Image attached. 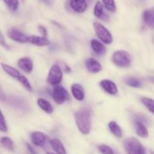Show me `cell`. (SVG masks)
Masks as SVG:
<instances>
[{"mask_svg":"<svg viewBox=\"0 0 154 154\" xmlns=\"http://www.w3.org/2000/svg\"><path fill=\"white\" fill-rule=\"evenodd\" d=\"M75 121L79 130L83 135H88L91 131V111L82 108L75 114Z\"/></svg>","mask_w":154,"mask_h":154,"instance_id":"6da1fadb","label":"cell"},{"mask_svg":"<svg viewBox=\"0 0 154 154\" xmlns=\"http://www.w3.org/2000/svg\"><path fill=\"white\" fill-rule=\"evenodd\" d=\"M1 66L2 68L3 71L5 72L6 74L11 76V78H14V79L18 80L21 84L24 86L26 89L28 91H33V87H32L31 84H30V81H28L27 78L24 75H21V72L15 68L12 67V66H9V65L5 64V63H1Z\"/></svg>","mask_w":154,"mask_h":154,"instance_id":"7a4b0ae2","label":"cell"},{"mask_svg":"<svg viewBox=\"0 0 154 154\" xmlns=\"http://www.w3.org/2000/svg\"><path fill=\"white\" fill-rule=\"evenodd\" d=\"M112 61L118 67L128 68L131 66V58L128 51L119 50L113 53Z\"/></svg>","mask_w":154,"mask_h":154,"instance_id":"3957f363","label":"cell"},{"mask_svg":"<svg viewBox=\"0 0 154 154\" xmlns=\"http://www.w3.org/2000/svg\"><path fill=\"white\" fill-rule=\"evenodd\" d=\"M94 29L98 38L106 45H110L113 42V36L110 32L100 23L95 22L93 24Z\"/></svg>","mask_w":154,"mask_h":154,"instance_id":"277c9868","label":"cell"},{"mask_svg":"<svg viewBox=\"0 0 154 154\" xmlns=\"http://www.w3.org/2000/svg\"><path fill=\"white\" fill-rule=\"evenodd\" d=\"M63 79V72L60 66L57 64L53 65L50 69L47 77V81L52 86H57L61 83Z\"/></svg>","mask_w":154,"mask_h":154,"instance_id":"5b68a950","label":"cell"},{"mask_svg":"<svg viewBox=\"0 0 154 154\" xmlns=\"http://www.w3.org/2000/svg\"><path fill=\"white\" fill-rule=\"evenodd\" d=\"M52 98L54 102L58 105L64 103L67 99H69V94L67 91L60 85L54 86L52 90Z\"/></svg>","mask_w":154,"mask_h":154,"instance_id":"8992f818","label":"cell"},{"mask_svg":"<svg viewBox=\"0 0 154 154\" xmlns=\"http://www.w3.org/2000/svg\"><path fill=\"white\" fill-rule=\"evenodd\" d=\"M140 146V143L134 138H128L125 141V148L127 154H138Z\"/></svg>","mask_w":154,"mask_h":154,"instance_id":"52a82bcc","label":"cell"},{"mask_svg":"<svg viewBox=\"0 0 154 154\" xmlns=\"http://www.w3.org/2000/svg\"><path fill=\"white\" fill-rule=\"evenodd\" d=\"M99 84L100 87L102 88V90L105 91L107 93H108V94L115 96V95L118 93L117 86H116V84L113 81H110V80H102L99 83Z\"/></svg>","mask_w":154,"mask_h":154,"instance_id":"ba28073f","label":"cell"},{"mask_svg":"<svg viewBox=\"0 0 154 154\" xmlns=\"http://www.w3.org/2000/svg\"><path fill=\"white\" fill-rule=\"evenodd\" d=\"M69 5L70 8L78 14L84 13L88 8L87 0H69Z\"/></svg>","mask_w":154,"mask_h":154,"instance_id":"9c48e42d","label":"cell"},{"mask_svg":"<svg viewBox=\"0 0 154 154\" xmlns=\"http://www.w3.org/2000/svg\"><path fill=\"white\" fill-rule=\"evenodd\" d=\"M8 35L11 40L19 43H27V36L24 33L16 29H10L8 31Z\"/></svg>","mask_w":154,"mask_h":154,"instance_id":"30bf717a","label":"cell"},{"mask_svg":"<svg viewBox=\"0 0 154 154\" xmlns=\"http://www.w3.org/2000/svg\"><path fill=\"white\" fill-rule=\"evenodd\" d=\"M18 66L20 69L27 74L31 73L33 70V61L29 57H22L18 61Z\"/></svg>","mask_w":154,"mask_h":154,"instance_id":"8fae6325","label":"cell"},{"mask_svg":"<svg viewBox=\"0 0 154 154\" xmlns=\"http://www.w3.org/2000/svg\"><path fill=\"white\" fill-rule=\"evenodd\" d=\"M27 42L39 47L48 46L50 44V41L46 37L36 35L27 36Z\"/></svg>","mask_w":154,"mask_h":154,"instance_id":"7c38bea8","label":"cell"},{"mask_svg":"<svg viewBox=\"0 0 154 154\" xmlns=\"http://www.w3.org/2000/svg\"><path fill=\"white\" fill-rule=\"evenodd\" d=\"M85 66L87 70L91 73H98L102 70V66L101 63L93 58H89L86 60Z\"/></svg>","mask_w":154,"mask_h":154,"instance_id":"4fadbf2b","label":"cell"},{"mask_svg":"<svg viewBox=\"0 0 154 154\" xmlns=\"http://www.w3.org/2000/svg\"><path fill=\"white\" fill-rule=\"evenodd\" d=\"M72 95L75 100L81 102L85 99V91L82 86L79 84H73L71 86Z\"/></svg>","mask_w":154,"mask_h":154,"instance_id":"5bb4252c","label":"cell"},{"mask_svg":"<svg viewBox=\"0 0 154 154\" xmlns=\"http://www.w3.org/2000/svg\"><path fill=\"white\" fill-rule=\"evenodd\" d=\"M31 141L33 144L38 147H42L45 144L47 136L44 133L40 132H34L30 135Z\"/></svg>","mask_w":154,"mask_h":154,"instance_id":"9a60e30c","label":"cell"},{"mask_svg":"<svg viewBox=\"0 0 154 154\" xmlns=\"http://www.w3.org/2000/svg\"><path fill=\"white\" fill-rule=\"evenodd\" d=\"M134 127L136 134L140 138H146L148 136V130L142 121L139 119L134 120Z\"/></svg>","mask_w":154,"mask_h":154,"instance_id":"2e32d148","label":"cell"},{"mask_svg":"<svg viewBox=\"0 0 154 154\" xmlns=\"http://www.w3.org/2000/svg\"><path fill=\"white\" fill-rule=\"evenodd\" d=\"M90 44L91 49L93 50V51L97 55L101 56L105 54L106 48L101 42L96 40V39H91Z\"/></svg>","mask_w":154,"mask_h":154,"instance_id":"e0dca14e","label":"cell"},{"mask_svg":"<svg viewBox=\"0 0 154 154\" xmlns=\"http://www.w3.org/2000/svg\"><path fill=\"white\" fill-rule=\"evenodd\" d=\"M37 105H39L41 109L43 110L47 114H52L53 111H54V108H53L52 105L46 99L39 98L37 100Z\"/></svg>","mask_w":154,"mask_h":154,"instance_id":"ac0fdd59","label":"cell"},{"mask_svg":"<svg viewBox=\"0 0 154 154\" xmlns=\"http://www.w3.org/2000/svg\"><path fill=\"white\" fill-rule=\"evenodd\" d=\"M50 144L57 154H66V149L60 140L54 138L50 141Z\"/></svg>","mask_w":154,"mask_h":154,"instance_id":"d6986e66","label":"cell"},{"mask_svg":"<svg viewBox=\"0 0 154 154\" xmlns=\"http://www.w3.org/2000/svg\"><path fill=\"white\" fill-rule=\"evenodd\" d=\"M153 12L149 9H146L143 13V23L150 28L154 29V20H153Z\"/></svg>","mask_w":154,"mask_h":154,"instance_id":"ffe728a7","label":"cell"},{"mask_svg":"<svg viewBox=\"0 0 154 154\" xmlns=\"http://www.w3.org/2000/svg\"><path fill=\"white\" fill-rule=\"evenodd\" d=\"M108 127L110 132L118 138H122V131L121 129L120 126L117 124V123L115 121H110L108 123Z\"/></svg>","mask_w":154,"mask_h":154,"instance_id":"44dd1931","label":"cell"},{"mask_svg":"<svg viewBox=\"0 0 154 154\" xmlns=\"http://www.w3.org/2000/svg\"><path fill=\"white\" fill-rule=\"evenodd\" d=\"M0 144L3 147L9 151H14V142L8 137H2L0 139Z\"/></svg>","mask_w":154,"mask_h":154,"instance_id":"7402d4cb","label":"cell"},{"mask_svg":"<svg viewBox=\"0 0 154 154\" xmlns=\"http://www.w3.org/2000/svg\"><path fill=\"white\" fill-rule=\"evenodd\" d=\"M140 102L146 107V109L154 115V99L148 97H141Z\"/></svg>","mask_w":154,"mask_h":154,"instance_id":"603a6c76","label":"cell"},{"mask_svg":"<svg viewBox=\"0 0 154 154\" xmlns=\"http://www.w3.org/2000/svg\"><path fill=\"white\" fill-rule=\"evenodd\" d=\"M104 14L105 13L104 11V5H103V3L101 2H97L95 8H94V15L97 18H99V19L101 20Z\"/></svg>","mask_w":154,"mask_h":154,"instance_id":"cb8c5ba5","label":"cell"},{"mask_svg":"<svg viewBox=\"0 0 154 154\" xmlns=\"http://www.w3.org/2000/svg\"><path fill=\"white\" fill-rule=\"evenodd\" d=\"M3 2L11 11H16L19 7V1L18 0H3Z\"/></svg>","mask_w":154,"mask_h":154,"instance_id":"d4e9b609","label":"cell"},{"mask_svg":"<svg viewBox=\"0 0 154 154\" xmlns=\"http://www.w3.org/2000/svg\"><path fill=\"white\" fill-rule=\"evenodd\" d=\"M104 7L110 12H115L116 11V3L114 0H102Z\"/></svg>","mask_w":154,"mask_h":154,"instance_id":"484cf974","label":"cell"},{"mask_svg":"<svg viewBox=\"0 0 154 154\" xmlns=\"http://www.w3.org/2000/svg\"><path fill=\"white\" fill-rule=\"evenodd\" d=\"M125 84L129 87H134V88H139L141 87V83L137 79L134 78H128L125 79Z\"/></svg>","mask_w":154,"mask_h":154,"instance_id":"4316f807","label":"cell"},{"mask_svg":"<svg viewBox=\"0 0 154 154\" xmlns=\"http://www.w3.org/2000/svg\"><path fill=\"white\" fill-rule=\"evenodd\" d=\"M0 131L2 132H8V126L6 124L5 118L1 109H0Z\"/></svg>","mask_w":154,"mask_h":154,"instance_id":"83f0119b","label":"cell"},{"mask_svg":"<svg viewBox=\"0 0 154 154\" xmlns=\"http://www.w3.org/2000/svg\"><path fill=\"white\" fill-rule=\"evenodd\" d=\"M98 150L102 154H114V152L111 147L106 144H101L98 146Z\"/></svg>","mask_w":154,"mask_h":154,"instance_id":"f1b7e54d","label":"cell"},{"mask_svg":"<svg viewBox=\"0 0 154 154\" xmlns=\"http://www.w3.org/2000/svg\"><path fill=\"white\" fill-rule=\"evenodd\" d=\"M0 45L2 47H4L5 48H6V49H9V45L6 43L5 38L4 35H3L1 30H0Z\"/></svg>","mask_w":154,"mask_h":154,"instance_id":"f546056e","label":"cell"},{"mask_svg":"<svg viewBox=\"0 0 154 154\" xmlns=\"http://www.w3.org/2000/svg\"><path fill=\"white\" fill-rule=\"evenodd\" d=\"M39 32H41V34H42L43 35V36L46 37L47 36V29H46V28L44 26L39 25Z\"/></svg>","mask_w":154,"mask_h":154,"instance_id":"4dcf8cb0","label":"cell"},{"mask_svg":"<svg viewBox=\"0 0 154 154\" xmlns=\"http://www.w3.org/2000/svg\"><path fill=\"white\" fill-rule=\"evenodd\" d=\"M6 99V96H5V93H4V91H3L2 88L1 87V86H0V101H5Z\"/></svg>","mask_w":154,"mask_h":154,"instance_id":"1f68e13d","label":"cell"},{"mask_svg":"<svg viewBox=\"0 0 154 154\" xmlns=\"http://www.w3.org/2000/svg\"><path fill=\"white\" fill-rule=\"evenodd\" d=\"M27 149H28V150H29V152H30V153L31 154H37L36 153V152L35 151V150L34 149H33V147H32L31 145H30V144H29L28 143H27Z\"/></svg>","mask_w":154,"mask_h":154,"instance_id":"d6a6232c","label":"cell"},{"mask_svg":"<svg viewBox=\"0 0 154 154\" xmlns=\"http://www.w3.org/2000/svg\"><path fill=\"white\" fill-rule=\"evenodd\" d=\"M138 154H146V151H145V149L143 146H140V150H139V153Z\"/></svg>","mask_w":154,"mask_h":154,"instance_id":"836d02e7","label":"cell"},{"mask_svg":"<svg viewBox=\"0 0 154 154\" xmlns=\"http://www.w3.org/2000/svg\"><path fill=\"white\" fill-rule=\"evenodd\" d=\"M63 69H64L65 72H71V69H69V68L66 65H65V66H63Z\"/></svg>","mask_w":154,"mask_h":154,"instance_id":"e575fe53","label":"cell"},{"mask_svg":"<svg viewBox=\"0 0 154 154\" xmlns=\"http://www.w3.org/2000/svg\"><path fill=\"white\" fill-rule=\"evenodd\" d=\"M41 1H42V2H45V3H49V0H41Z\"/></svg>","mask_w":154,"mask_h":154,"instance_id":"d590c367","label":"cell"},{"mask_svg":"<svg viewBox=\"0 0 154 154\" xmlns=\"http://www.w3.org/2000/svg\"><path fill=\"white\" fill-rule=\"evenodd\" d=\"M150 80H151V81H154V78H150Z\"/></svg>","mask_w":154,"mask_h":154,"instance_id":"8d00e7d4","label":"cell"},{"mask_svg":"<svg viewBox=\"0 0 154 154\" xmlns=\"http://www.w3.org/2000/svg\"><path fill=\"white\" fill-rule=\"evenodd\" d=\"M47 154H56V153H48Z\"/></svg>","mask_w":154,"mask_h":154,"instance_id":"74e56055","label":"cell"},{"mask_svg":"<svg viewBox=\"0 0 154 154\" xmlns=\"http://www.w3.org/2000/svg\"><path fill=\"white\" fill-rule=\"evenodd\" d=\"M151 154H154V152H151Z\"/></svg>","mask_w":154,"mask_h":154,"instance_id":"f35d334b","label":"cell"},{"mask_svg":"<svg viewBox=\"0 0 154 154\" xmlns=\"http://www.w3.org/2000/svg\"><path fill=\"white\" fill-rule=\"evenodd\" d=\"M153 20H154V14H153Z\"/></svg>","mask_w":154,"mask_h":154,"instance_id":"ab89813d","label":"cell"}]
</instances>
